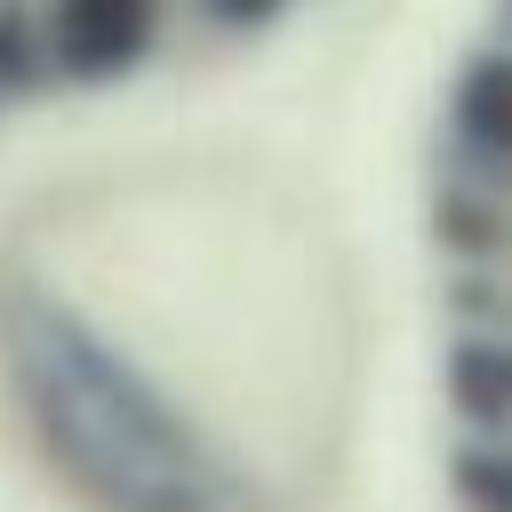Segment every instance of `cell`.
<instances>
[{
    "label": "cell",
    "mask_w": 512,
    "mask_h": 512,
    "mask_svg": "<svg viewBox=\"0 0 512 512\" xmlns=\"http://www.w3.org/2000/svg\"><path fill=\"white\" fill-rule=\"evenodd\" d=\"M160 16H168V0H40L32 8L40 64H48V80H72V88L120 80L152 56Z\"/></svg>",
    "instance_id": "6da1fadb"
},
{
    "label": "cell",
    "mask_w": 512,
    "mask_h": 512,
    "mask_svg": "<svg viewBox=\"0 0 512 512\" xmlns=\"http://www.w3.org/2000/svg\"><path fill=\"white\" fill-rule=\"evenodd\" d=\"M504 144H512L504 136V56L472 48L456 88H448V152H456V168L504 184Z\"/></svg>",
    "instance_id": "7a4b0ae2"
},
{
    "label": "cell",
    "mask_w": 512,
    "mask_h": 512,
    "mask_svg": "<svg viewBox=\"0 0 512 512\" xmlns=\"http://www.w3.org/2000/svg\"><path fill=\"white\" fill-rule=\"evenodd\" d=\"M200 16H208V24H224V32H256V24H272V16H280V0H200Z\"/></svg>",
    "instance_id": "3957f363"
}]
</instances>
